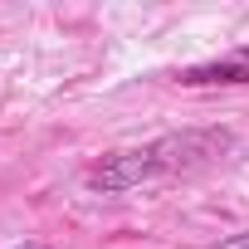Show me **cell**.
<instances>
[{
	"label": "cell",
	"instance_id": "obj_1",
	"mask_svg": "<svg viewBox=\"0 0 249 249\" xmlns=\"http://www.w3.org/2000/svg\"><path fill=\"white\" fill-rule=\"evenodd\" d=\"M225 147H230V132H220V127L166 132V137H157V142H147V147L107 152L103 161L88 166L83 186L98 191V196H122V191H137V186H147V181H161V176L200 171V166H210Z\"/></svg>",
	"mask_w": 249,
	"mask_h": 249
},
{
	"label": "cell",
	"instance_id": "obj_2",
	"mask_svg": "<svg viewBox=\"0 0 249 249\" xmlns=\"http://www.w3.org/2000/svg\"><path fill=\"white\" fill-rule=\"evenodd\" d=\"M176 83L186 88H210V83H249V44L244 49H230L220 59H205V64H191L176 73Z\"/></svg>",
	"mask_w": 249,
	"mask_h": 249
},
{
	"label": "cell",
	"instance_id": "obj_3",
	"mask_svg": "<svg viewBox=\"0 0 249 249\" xmlns=\"http://www.w3.org/2000/svg\"><path fill=\"white\" fill-rule=\"evenodd\" d=\"M220 249H249V230H244V234H230Z\"/></svg>",
	"mask_w": 249,
	"mask_h": 249
},
{
	"label": "cell",
	"instance_id": "obj_4",
	"mask_svg": "<svg viewBox=\"0 0 249 249\" xmlns=\"http://www.w3.org/2000/svg\"><path fill=\"white\" fill-rule=\"evenodd\" d=\"M15 249H49V244H15Z\"/></svg>",
	"mask_w": 249,
	"mask_h": 249
}]
</instances>
